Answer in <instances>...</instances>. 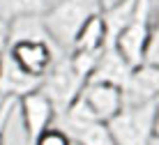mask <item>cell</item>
I'll return each instance as SVG.
<instances>
[{"label":"cell","mask_w":159,"mask_h":145,"mask_svg":"<svg viewBox=\"0 0 159 145\" xmlns=\"http://www.w3.org/2000/svg\"><path fill=\"white\" fill-rule=\"evenodd\" d=\"M39 85H42V79L23 71L14 62L7 48L0 53V97L21 99L23 94L39 90Z\"/></svg>","instance_id":"9c48e42d"},{"label":"cell","mask_w":159,"mask_h":145,"mask_svg":"<svg viewBox=\"0 0 159 145\" xmlns=\"http://www.w3.org/2000/svg\"><path fill=\"white\" fill-rule=\"evenodd\" d=\"M56 0H0V19L14 21L23 16H42Z\"/></svg>","instance_id":"4fadbf2b"},{"label":"cell","mask_w":159,"mask_h":145,"mask_svg":"<svg viewBox=\"0 0 159 145\" xmlns=\"http://www.w3.org/2000/svg\"><path fill=\"white\" fill-rule=\"evenodd\" d=\"M152 12H155V0H136V12L131 16V21L113 39V46L129 60L131 67L141 65L145 60V48H148L150 25H152Z\"/></svg>","instance_id":"277c9868"},{"label":"cell","mask_w":159,"mask_h":145,"mask_svg":"<svg viewBox=\"0 0 159 145\" xmlns=\"http://www.w3.org/2000/svg\"><path fill=\"white\" fill-rule=\"evenodd\" d=\"M102 2V9H106V7H111V5H116L118 0H99Z\"/></svg>","instance_id":"d6986e66"},{"label":"cell","mask_w":159,"mask_h":145,"mask_svg":"<svg viewBox=\"0 0 159 145\" xmlns=\"http://www.w3.org/2000/svg\"><path fill=\"white\" fill-rule=\"evenodd\" d=\"M150 145H157V143H155V141H152V143H150Z\"/></svg>","instance_id":"ffe728a7"},{"label":"cell","mask_w":159,"mask_h":145,"mask_svg":"<svg viewBox=\"0 0 159 145\" xmlns=\"http://www.w3.org/2000/svg\"><path fill=\"white\" fill-rule=\"evenodd\" d=\"M83 85H85V79L81 74H76V69L69 62V55L60 53L53 60V65L48 67V71L42 76L39 90L51 99L53 108H56V115H60L81 94Z\"/></svg>","instance_id":"3957f363"},{"label":"cell","mask_w":159,"mask_h":145,"mask_svg":"<svg viewBox=\"0 0 159 145\" xmlns=\"http://www.w3.org/2000/svg\"><path fill=\"white\" fill-rule=\"evenodd\" d=\"M9 46V23L0 19V53Z\"/></svg>","instance_id":"e0dca14e"},{"label":"cell","mask_w":159,"mask_h":145,"mask_svg":"<svg viewBox=\"0 0 159 145\" xmlns=\"http://www.w3.org/2000/svg\"><path fill=\"white\" fill-rule=\"evenodd\" d=\"M131 69L134 67L129 65V60L113 44H106L102 48L99 58H97V65L92 69V74L88 76V83H111V85L122 88L125 81L129 79Z\"/></svg>","instance_id":"30bf717a"},{"label":"cell","mask_w":159,"mask_h":145,"mask_svg":"<svg viewBox=\"0 0 159 145\" xmlns=\"http://www.w3.org/2000/svg\"><path fill=\"white\" fill-rule=\"evenodd\" d=\"M143 62L159 65V2H155V12H152L150 39H148V48H145V60Z\"/></svg>","instance_id":"5bb4252c"},{"label":"cell","mask_w":159,"mask_h":145,"mask_svg":"<svg viewBox=\"0 0 159 145\" xmlns=\"http://www.w3.org/2000/svg\"><path fill=\"white\" fill-rule=\"evenodd\" d=\"M7 51L23 71L39 76V79L60 55V51L53 46L51 39H16V42H9Z\"/></svg>","instance_id":"5b68a950"},{"label":"cell","mask_w":159,"mask_h":145,"mask_svg":"<svg viewBox=\"0 0 159 145\" xmlns=\"http://www.w3.org/2000/svg\"><path fill=\"white\" fill-rule=\"evenodd\" d=\"M16 108L21 111V118H23V127H25V138L32 145L37 136L53 127V120H56V108H53L51 99L46 97L42 90L28 92L21 99H16Z\"/></svg>","instance_id":"8992f818"},{"label":"cell","mask_w":159,"mask_h":145,"mask_svg":"<svg viewBox=\"0 0 159 145\" xmlns=\"http://www.w3.org/2000/svg\"><path fill=\"white\" fill-rule=\"evenodd\" d=\"M16 111V99L12 97H0V145H5V131H7L9 118Z\"/></svg>","instance_id":"2e32d148"},{"label":"cell","mask_w":159,"mask_h":145,"mask_svg":"<svg viewBox=\"0 0 159 145\" xmlns=\"http://www.w3.org/2000/svg\"><path fill=\"white\" fill-rule=\"evenodd\" d=\"M159 97V65L141 62L131 69L122 85V102L129 106L150 104Z\"/></svg>","instance_id":"52a82bcc"},{"label":"cell","mask_w":159,"mask_h":145,"mask_svg":"<svg viewBox=\"0 0 159 145\" xmlns=\"http://www.w3.org/2000/svg\"><path fill=\"white\" fill-rule=\"evenodd\" d=\"M102 12L99 0H56L42 14V23L48 39L56 44L60 53H69L76 32L83 28L90 16Z\"/></svg>","instance_id":"6da1fadb"},{"label":"cell","mask_w":159,"mask_h":145,"mask_svg":"<svg viewBox=\"0 0 159 145\" xmlns=\"http://www.w3.org/2000/svg\"><path fill=\"white\" fill-rule=\"evenodd\" d=\"M81 97L90 108V113L95 115V120L99 122H108L125 106L122 88L111 85V83H85L81 90Z\"/></svg>","instance_id":"ba28073f"},{"label":"cell","mask_w":159,"mask_h":145,"mask_svg":"<svg viewBox=\"0 0 159 145\" xmlns=\"http://www.w3.org/2000/svg\"><path fill=\"white\" fill-rule=\"evenodd\" d=\"M152 122H155V102L139 106L125 104L106 122V127L116 145H150L155 141Z\"/></svg>","instance_id":"7a4b0ae2"},{"label":"cell","mask_w":159,"mask_h":145,"mask_svg":"<svg viewBox=\"0 0 159 145\" xmlns=\"http://www.w3.org/2000/svg\"><path fill=\"white\" fill-rule=\"evenodd\" d=\"M134 12H136V0H118L116 5L102 9L104 23H106V32H108V44H113V39L125 30V25L131 21Z\"/></svg>","instance_id":"7c38bea8"},{"label":"cell","mask_w":159,"mask_h":145,"mask_svg":"<svg viewBox=\"0 0 159 145\" xmlns=\"http://www.w3.org/2000/svg\"><path fill=\"white\" fill-rule=\"evenodd\" d=\"M152 129H155V138H159V97L155 99V122H152Z\"/></svg>","instance_id":"ac0fdd59"},{"label":"cell","mask_w":159,"mask_h":145,"mask_svg":"<svg viewBox=\"0 0 159 145\" xmlns=\"http://www.w3.org/2000/svg\"><path fill=\"white\" fill-rule=\"evenodd\" d=\"M108 44V32H106V23H104L102 12L90 16L83 23L79 32L74 37L72 51H102Z\"/></svg>","instance_id":"8fae6325"},{"label":"cell","mask_w":159,"mask_h":145,"mask_svg":"<svg viewBox=\"0 0 159 145\" xmlns=\"http://www.w3.org/2000/svg\"><path fill=\"white\" fill-rule=\"evenodd\" d=\"M32 145H72V138L67 136L60 127H48L32 141Z\"/></svg>","instance_id":"9a60e30c"}]
</instances>
